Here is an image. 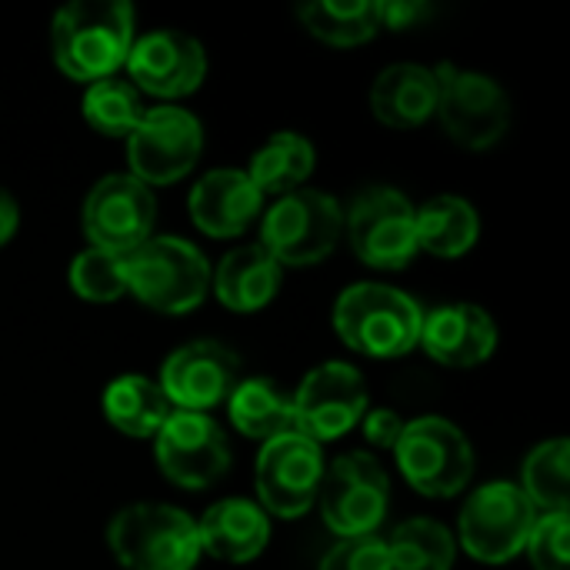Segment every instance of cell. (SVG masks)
Segmentation results:
<instances>
[{"instance_id": "6da1fadb", "label": "cell", "mask_w": 570, "mask_h": 570, "mask_svg": "<svg viewBox=\"0 0 570 570\" xmlns=\"http://www.w3.org/2000/svg\"><path fill=\"white\" fill-rule=\"evenodd\" d=\"M134 43V7L127 0L70 3L53 13L50 47L57 67L73 80H104L124 67Z\"/></svg>"}, {"instance_id": "7a4b0ae2", "label": "cell", "mask_w": 570, "mask_h": 570, "mask_svg": "<svg viewBox=\"0 0 570 570\" xmlns=\"http://www.w3.org/2000/svg\"><path fill=\"white\" fill-rule=\"evenodd\" d=\"M421 304L387 284H354L334 304L341 341L367 357H401L421 341Z\"/></svg>"}, {"instance_id": "3957f363", "label": "cell", "mask_w": 570, "mask_h": 570, "mask_svg": "<svg viewBox=\"0 0 570 570\" xmlns=\"http://www.w3.org/2000/svg\"><path fill=\"white\" fill-rule=\"evenodd\" d=\"M124 267L127 291L164 314L194 311L210 287L207 257L184 237H147L124 254Z\"/></svg>"}, {"instance_id": "277c9868", "label": "cell", "mask_w": 570, "mask_h": 570, "mask_svg": "<svg viewBox=\"0 0 570 570\" xmlns=\"http://www.w3.org/2000/svg\"><path fill=\"white\" fill-rule=\"evenodd\" d=\"M114 558L127 570H190L200 558L197 524L167 504H130L107 531Z\"/></svg>"}, {"instance_id": "5b68a950", "label": "cell", "mask_w": 570, "mask_h": 570, "mask_svg": "<svg viewBox=\"0 0 570 570\" xmlns=\"http://www.w3.org/2000/svg\"><path fill=\"white\" fill-rule=\"evenodd\" d=\"M344 230V210L341 204L324 194V190H311V187H297L284 197L274 200V207L264 214V250L277 261V264H291V267H307L324 261L337 237Z\"/></svg>"}, {"instance_id": "8992f818", "label": "cell", "mask_w": 570, "mask_h": 570, "mask_svg": "<svg viewBox=\"0 0 570 570\" xmlns=\"http://www.w3.org/2000/svg\"><path fill=\"white\" fill-rule=\"evenodd\" d=\"M394 454L407 484L428 498H454L474 474L471 441L444 417H417L404 424Z\"/></svg>"}, {"instance_id": "52a82bcc", "label": "cell", "mask_w": 570, "mask_h": 570, "mask_svg": "<svg viewBox=\"0 0 570 570\" xmlns=\"http://www.w3.org/2000/svg\"><path fill=\"white\" fill-rule=\"evenodd\" d=\"M317 498H321L324 524L334 534H341L344 541L367 538L377 531V524L387 514V498H391L387 471L374 454L364 451L341 454L331 468H324Z\"/></svg>"}, {"instance_id": "ba28073f", "label": "cell", "mask_w": 570, "mask_h": 570, "mask_svg": "<svg viewBox=\"0 0 570 570\" xmlns=\"http://www.w3.org/2000/svg\"><path fill=\"white\" fill-rule=\"evenodd\" d=\"M438 77V117L454 144L468 150H484L508 134L511 100L498 80L478 70H458L441 63Z\"/></svg>"}, {"instance_id": "9c48e42d", "label": "cell", "mask_w": 570, "mask_h": 570, "mask_svg": "<svg viewBox=\"0 0 570 570\" xmlns=\"http://www.w3.org/2000/svg\"><path fill=\"white\" fill-rule=\"evenodd\" d=\"M538 521L534 504L518 484L494 481L478 488L461 511V544L481 564H508L518 558Z\"/></svg>"}, {"instance_id": "30bf717a", "label": "cell", "mask_w": 570, "mask_h": 570, "mask_svg": "<svg viewBox=\"0 0 570 570\" xmlns=\"http://www.w3.org/2000/svg\"><path fill=\"white\" fill-rule=\"evenodd\" d=\"M354 254L377 271H401L417 254L414 204L394 187H367L344 214Z\"/></svg>"}, {"instance_id": "8fae6325", "label": "cell", "mask_w": 570, "mask_h": 570, "mask_svg": "<svg viewBox=\"0 0 570 570\" xmlns=\"http://www.w3.org/2000/svg\"><path fill=\"white\" fill-rule=\"evenodd\" d=\"M294 407V431L307 441H337L367 411V384L357 367L344 361H327L314 367L297 394L291 397Z\"/></svg>"}, {"instance_id": "7c38bea8", "label": "cell", "mask_w": 570, "mask_h": 570, "mask_svg": "<svg viewBox=\"0 0 570 570\" xmlns=\"http://www.w3.org/2000/svg\"><path fill=\"white\" fill-rule=\"evenodd\" d=\"M204 130L184 107H150L127 137L130 170L140 184H174L200 157Z\"/></svg>"}, {"instance_id": "4fadbf2b", "label": "cell", "mask_w": 570, "mask_h": 570, "mask_svg": "<svg viewBox=\"0 0 570 570\" xmlns=\"http://www.w3.org/2000/svg\"><path fill=\"white\" fill-rule=\"evenodd\" d=\"M157 200L134 174H110L83 200V230L94 247L127 254L150 237Z\"/></svg>"}, {"instance_id": "5bb4252c", "label": "cell", "mask_w": 570, "mask_h": 570, "mask_svg": "<svg viewBox=\"0 0 570 570\" xmlns=\"http://www.w3.org/2000/svg\"><path fill=\"white\" fill-rule=\"evenodd\" d=\"M321 478V444L307 441L297 431L267 441L257 458V494L261 504L277 518H301L314 504Z\"/></svg>"}, {"instance_id": "9a60e30c", "label": "cell", "mask_w": 570, "mask_h": 570, "mask_svg": "<svg viewBox=\"0 0 570 570\" xmlns=\"http://www.w3.org/2000/svg\"><path fill=\"white\" fill-rule=\"evenodd\" d=\"M154 438L160 471L180 488H210L230 464L227 441L207 414L177 411L160 424Z\"/></svg>"}, {"instance_id": "2e32d148", "label": "cell", "mask_w": 570, "mask_h": 570, "mask_svg": "<svg viewBox=\"0 0 570 570\" xmlns=\"http://www.w3.org/2000/svg\"><path fill=\"white\" fill-rule=\"evenodd\" d=\"M130 80L154 97H184L200 87L207 73L204 43L184 30H150L130 43Z\"/></svg>"}, {"instance_id": "e0dca14e", "label": "cell", "mask_w": 570, "mask_h": 570, "mask_svg": "<svg viewBox=\"0 0 570 570\" xmlns=\"http://www.w3.org/2000/svg\"><path fill=\"white\" fill-rule=\"evenodd\" d=\"M240 384V361L217 341H194L170 354L160 371V391L180 411L204 414L207 407L230 397Z\"/></svg>"}, {"instance_id": "ac0fdd59", "label": "cell", "mask_w": 570, "mask_h": 570, "mask_svg": "<svg viewBox=\"0 0 570 570\" xmlns=\"http://www.w3.org/2000/svg\"><path fill=\"white\" fill-rule=\"evenodd\" d=\"M424 351L448 367L484 364L498 347V327L488 311L478 304H448L424 314L421 341Z\"/></svg>"}, {"instance_id": "d6986e66", "label": "cell", "mask_w": 570, "mask_h": 570, "mask_svg": "<svg viewBox=\"0 0 570 570\" xmlns=\"http://www.w3.org/2000/svg\"><path fill=\"white\" fill-rule=\"evenodd\" d=\"M264 194L247 170H210L190 190V217L210 237H240L261 214Z\"/></svg>"}, {"instance_id": "ffe728a7", "label": "cell", "mask_w": 570, "mask_h": 570, "mask_svg": "<svg viewBox=\"0 0 570 570\" xmlns=\"http://www.w3.org/2000/svg\"><path fill=\"white\" fill-rule=\"evenodd\" d=\"M197 538H200V551H207L210 558L247 564L267 548L271 521L257 504L244 498H227L207 508V514L197 524Z\"/></svg>"}, {"instance_id": "44dd1931", "label": "cell", "mask_w": 570, "mask_h": 570, "mask_svg": "<svg viewBox=\"0 0 570 570\" xmlns=\"http://www.w3.org/2000/svg\"><path fill=\"white\" fill-rule=\"evenodd\" d=\"M374 117L387 127H417L438 110V77L421 63H394L371 87Z\"/></svg>"}, {"instance_id": "7402d4cb", "label": "cell", "mask_w": 570, "mask_h": 570, "mask_svg": "<svg viewBox=\"0 0 570 570\" xmlns=\"http://www.w3.org/2000/svg\"><path fill=\"white\" fill-rule=\"evenodd\" d=\"M281 284V264L261 247V244H244L230 254L214 271V291L217 301L230 311H257L264 307Z\"/></svg>"}, {"instance_id": "603a6c76", "label": "cell", "mask_w": 570, "mask_h": 570, "mask_svg": "<svg viewBox=\"0 0 570 570\" xmlns=\"http://www.w3.org/2000/svg\"><path fill=\"white\" fill-rule=\"evenodd\" d=\"M481 230L478 210L464 197H431L424 207H414V234L417 247L438 254V257H461L474 247Z\"/></svg>"}, {"instance_id": "cb8c5ba5", "label": "cell", "mask_w": 570, "mask_h": 570, "mask_svg": "<svg viewBox=\"0 0 570 570\" xmlns=\"http://www.w3.org/2000/svg\"><path fill=\"white\" fill-rule=\"evenodd\" d=\"M104 414L117 431L130 438H154L170 417V401L160 384L140 374H127L104 391Z\"/></svg>"}, {"instance_id": "d4e9b609", "label": "cell", "mask_w": 570, "mask_h": 570, "mask_svg": "<svg viewBox=\"0 0 570 570\" xmlns=\"http://www.w3.org/2000/svg\"><path fill=\"white\" fill-rule=\"evenodd\" d=\"M230 421L240 434L257 441H274L294 431V407L291 397L264 377L240 381L230 391Z\"/></svg>"}, {"instance_id": "484cf974", "label": "cell", "mask_w": 570, "mask_h": 570, "mask_svg": "<svg viewBox=\"0 0 570 570\" xmlns=\"http://www.w3.org/2000/svg\"><path fill=\"white\" fill-rule=\"evenodd\" d=\"M314 170V147L307 137L294 134V130H281L274 134L250 160V180L257 184L261 194H291L297 190Z\"/></svg>"}, {"instance_id": "4316f807", "label": "cell", "mask_w": 570, "mask_h": 570, "mask_svg": "<svg viewBox=\"0 0 570 570\" xmlns=\"http://www.w3.org/2000/svg\"><path fill=\"white\" fill-rule=\"evenodd\" d=\"M301 23L334 47H354L381 30V10L374 0H321L297 10Z\"/></svg>"}, {"instance_id": "83f0119b", "label": "cell", "mask_w": 570, "mask_h": 570, "mask_svg": "<svg viewBox=\"0 0 570 570\" xmlns=\"http://www.w3.org/2000/svg\"><path fill=\"white\" fill-rule=\"evenodd\" d=\"M387 554L394 570H451L458 544L444 524L431 518H414L394 531V538L387 541Z\"/></svg>"}, {"instance_id": "f1b7e54d", "label": "cell", "mask_w": 570, "mask_h": 570, "mask_svg": "<svg viewBox=\"0 0 570 570\" xmlns=\"http://www.w3.org/2000/svg\"><path fill=\"white\" fill-rule=\"evenodd\" d=\"M83 117L94 130H100L107 137H130L144 117V104H140V94L130 80L104 77V80H94L87 87Z\"/></svg>"}, {"instance_id": "f546056e", "label": "cell", "mask_w": 570, "mask_h": 570, "mask_svg": "<svg viewBox=\"0 0 570 570\" xmlns=\"http://www.w3.org/2000/svg\"><path fill=\"white\" fill-rule=\"evenodd\" d=\"M568 441H548L534 448L524 461V494L544 514H564L568 511Z\"/></svg>"}, {"instance_id": "4dcf8cb0", "label": "cell", "mask_w": 570, "mask_h": 570, "mask_svg": "<svg viewBox=\"0 0 570 570\" xmlns=\"http://www.w3.org/2000/svg\"><path fill=\"white\" fill-rule=\"evenodd\" d=\"M70 284L83 301L107 304L127 294V267L124 254H110L100 247H87L83 254L73 257L70 264Z\"/></svg>"}, {"instance_id": "1f68e13d", "label": "cell", "mask_w": 570, "mask_h": 570, "mask_svg": "<svg viewBox=\"0 0 570 570\" xmlns=\"http://www.w3.org/2000/svg\"><path fill=\"white\" fill-rule=\"evenodd\" d=\"M568 534L570 521L568 511L564 514H544L534 521L531 538H528V551L538 570H570L568 558Z\"/></svg>"}, {"instance_id": "d6a6232c", "label": "cell", "mask_w": 570, "mask_h": 570, "mask_svg": "<svg viewBox=\"0 0 570 570\" xmlns=\"http://www.w3.org/2000/svg\"><path fill=\"white\" fill-rule=\"evenodd\" d=\"M321 570H394V564L387 554V541L367 534V538H347L334 551H327Z\"/></svg>"}, {"instance_id": "836d02e7", "label": "cell", "mask_w": 570, "mask_h": 570, "mask_svg": "<svg viewBox=\"0 0 570 570\" xmlns=\"http://www.w3.org/2000/svg\"><path fill=\"white\" fill-rule=\"evenodd\" d=\"M364 434H367V441H371L374 448L394 451L397 441H401V434H404V421H401L394 411L381 407V411H371V414L364 417Z\"/></svg>"}, {"instance_id": "e575fe53", "label": "cell", "mask_w": 570, "mask_h": 570, "mask_svg": "<svg viewBox=\"0 0 570 570\" xmlns=\"http://www.w3.org/2000/svg\"><path fill=\"white\" fill-rule=\"evenodd\" d=\"M381 10V27H394V30H404V27H414L417 20H424L431 13L428 3L421 0H387V3H377Z\"/></svg>"}, {"instance_id": "d590c367", "label": "cell", "mask_w": 570, "mask_h": 570, "mask_svg": "<svg viewBox=\"0 0 570 570\" xmlns=\"http://www.w3.org/2000/svg\"><path fill=\"white\" fill-rule=\"evenodd\" d=\"M17 224H20V207H17V200H13L7 190H0V247L17 234Z\"/></svg>"}]
</instances>
